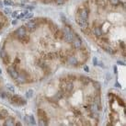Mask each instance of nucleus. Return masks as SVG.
<instances>
[{"label": "nucleus", "mask_w": 126, "mask_h": 126, "mask_svg": "<svg viewBox=\"0 0 126 126\" xmlns=\"http://www.w3.org/2000/svg\"><path fill=\"white\" fill-rule=\"evenodd\" d=\"M43 3H46V4H50V3H55V4H58V5H61V4H64L66 0H42Z\"/></svg>", "instance_id": "f257e3e1"}, {"label": "nucleus", "mask_w": 126, "mask_h": 126, "mask_svg": "<svg viewBox=\"0 0 126 126\" xmlns=\"http://www.w3.org/2000/svg\"><path fill=\"white\" fill-rule=\"evenodd\" d=\"M84 69H85V71H86V72H89V66H84Z\"/></svg>", "instance_id": "0eeeda50"}, {"label": "nucleus", "mask_w": 126, "mask_h": 126, "mask_svg": "<svg viewBox=\"0 0 126 126\" xmlns=\"http://www.w3.org/2000/svg\"><path fill=\"white\" fill-rule=\"evenodd\" d=\"M6 23H7V19H6V18L3 16V14L0 13V29L5 27Z\"/></svg>", "instance_id": "7ed1b4c3"}, {"label": "nucleus", "mask_w": 126, "mask_h": 126, "mask_svg": "<svg viewBox=\"0 0 126 126\" xmlns=\"http://www.w3.org/2000/svg\"><path fill=\"white\" fill-rule=\"evenodd\" d=\"M116 87L117 88H120V85H119V83H116Z\"/></svg>", "instance_id": "1a4fd4ad"}, {"label": "nucleus", "mask_w": 126, "mask_h": 126, "mask_svg": "<svg viewBox=\"0 0 126 126\" xmlns=\"http://www.w3.org/2000/svg\"><path fill=\"white\" fill-rule=\"evenodd\" d=\"M8 73H9V75H11V76H12L13 78H15V79H16V77H17V76H18V75H19L18 71L15 70L14 68H12V67L8 69Z\"/></svg>", "instance_id": "f03ea898"}, {"label": "nucleus", "mask_w": 126, "mask_h": 126, "mask_svg": "<svg viewBox=\"0 0 126 126\" xmlns=\"http://www.w3.org/2000/svg\"><path fill=\"white\" fill-rule=\"evenodd\" d=\"M118 64H119V65H123V63H121V62H120V61L118 62Z\"/></svg>", "instance_id": "9d476101"}, {"label": "nucleus", "mask_w": 126, "mask_h": 126, "mask_svg": "<svg viewBox=\"0 0 126 126\" xmlns=\"http://www.w3.org/2000/svg\"><path fill=\"white\" fill-rule=\"evenodd\" d=\"M31 93H32V91H31V90H30V91L28 92V97H29V98L31 96Z\"/></svg>", "instance_id": "6e6552de"}, {"label": "nucleus", "mask_w": 126, "mask_h": 126, "mask_svg": "<svg viewBox=\"0 0 126 126\" xmlns=\"http://www.w3.org/2000/svg\"><path fill=\"white\" fill-rule=\"evenodd\" d=\"M68 63H69L70 65H72V66H76L78 62H77V59H76L75 57H74V56H71V57L68 58Z\"/></svg>", "instance_id": "20e7f679"}, {"label": "nucleus", "mask_w": 126, "mask_h": 126, "mask_svg": "<svg viewBox=\"0 0 126 126\" xmlns=\"http://www.w3.org/2000/svg\"><path fill=\"white\" fill-rule=\"evenodd\" d=\"M98 59L96 58V57H93V64H94V66H97L98 65Z\"/></svg>", "instance_id": "39448f33"}, {"label": "nucleus", "mask_w": 126, "mask_h": 126, "mask_svg": "<svg viewBox=\"0 0 126 126\" xmlns=\"http://www.w3.org/2000/svg\"><path fill=\"white\" fill-rule=\"evenodd\" d=\"M94 87H95V88H96L97 89H100V86H99L98 84H97V83L94 85Z\"/></svg>", "instance_id": "423d86ee"}]
</instances>
